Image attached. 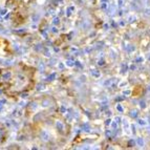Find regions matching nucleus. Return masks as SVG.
<instances>
[{"instance_id":"obj_1","label":"nucleus","mask_w":150,"mask_h":150,"mask_svg":"<svg viewBox=\"0 0 150 150\" xmlns=\"http://www.w3.org/2000/svg\"><path fill=\"white\" fill-rule=\"evenodd\" d=\"M36 73L37 70L34 66L23 62L1 68L0 89L6 97L12 99L22 97L35 87Z\"/></svg>"},{"instance_id":"obj_2","label":"nucleus","mask_w":150,"mask_h":150,"mask_svg":"<svg viewBox=\"0 0 150 150\" xmlns=\"http://www.w3.org/2000/svg\"><path fill=\"white\" fill-rule=\"evenodd\" d=\"M32 2H34V0H8V4L15 8L14 13H15L16 17L13 18V20L16 21L19 18V20H21V23L24 22L26 18L23 16V14L21 12H23L26 15L28 8Z\"/></svg>"}]
</instances>
